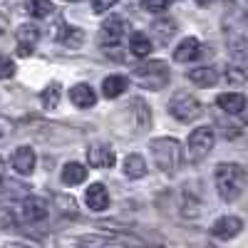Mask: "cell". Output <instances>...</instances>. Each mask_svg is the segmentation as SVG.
I'll return each instance as SVG.
<instances>
[{
    "mask_svg": "<svg viewBox=\"0 0 248 248\" xmlns=\"http://www.w3.org/2000/svg\"><path fill=\"white\" fill-rule=\"evenodd\" d=\"M246 171L238 164H218L216 167V189L223 201H236L243 194Z\"/></svg>",
    "mask_w": 248,
    "mask_h": 248,
    "instance_id": "1",
    "label": "cell"
},
{
    "mask_svg": "<svg viewBox=\"0 0 248 248\" xmlns=\"http://www.w3.org/2000/svg\"><path fill=\"white\" fill-rule=\"evenodd\" d=\"M134 79L147 90H164L171 79V72H169L167 62L149 60V62H141V65L134 67Z\"/></svg>",
    "mask_w": 248,
    "mask_h": 248,
    "instance_id": "2",
    "label": "cell"
},
{
    "mask_svg": "<svg viewBox=\"0 0 248 248\" xmlns=\"http://www.w3.org/2000/svg\"><path fill=\"white\" fill-rule=\"evenodd\" d=\"M152 156L156 161V167L167 174H176V169L181 167V147L176 139H154Z\"/></svg>",
    "mask_w": 248,
    "mask_h": 248,
    "instance_id": "3",
    "label": "cell"
},
{
    "mask_svg": "<svg viewBox=\"0 0 248 248\" xmlns=\"http://www.w3.org/2000/svg\"><path fill=\"white\" fill-rule=\"evenodd\" d=\"M169 112L171 117H176L179 122H194L201 114V102L186 92H179L171 102H169Z\"/></svg>",
    "mask_w": 248,
    "mask_h": 248,
    "instance_id": "4",
    "label": "cell"
},
{
    "mask_svg": "<svg viewBox=\"0 0 248 248\" xmlns=\"http://www.w3.org/2000/svg\"><path fill=\"white\" fill-rule=\"evenodd\" d=\"M214 144H216V132L211 127H199L189 134V156L194 161L203 159L206 154H209L214 149Z\"/></svg>",
    "mask_w": 248,
    "mask_h": 248,
    "instance_id": "5",
    "label": "cell"
},
{
    "mask_svg": "<svg viewBox=\"0 0 248 248\" xmlns=\"http://www.w3.org/2000/svg\"><path fill=\"white\" fill-rule=\"evenodd\" d=\"M124 32H127V23H124L119 15H112L99 30V43L114 47V45H119L124 40Z\"/></svg>",
    "mask_w": 248,
    "mask_h": 248,
    "instance_id": "6",
    "label": "cell"
},
{
    "mask_svg": "<svg viewBox=\"0 0 248 248\" xmlns=\"http://www.w3.org/2000/svg\"><path fill=\"white\" fill-rule=\"evenodd\" d=\"M87 161L94 169H112L117 156L109 144H92V147H87Z\"/></svg>",
    "mask_w": 248,
    "mask_h": 248,
    "instance_id": "7",
    "label": "cell"
},
{
    "mask_svg": "<svg viewBox=\"0 0 248 248\" xmlns=\"http://www.w3.org/2000/svg\"><path fill=\"white\" fill-rule=\"evenodd\" d=\"M241 229H243V221H241V218H236V216H223V218H218V221L211 226V233H214L216 238H221V241H229V238L238 236Z\"/></svg>",
    "mask_w": 248,
    "mask_h": 248,
    "instance_id": "8",
    "label": "cell"
},
{
    "mask_svg": "<svg viewBox=\"0 0 248 248\" xmlns=\"http://www.w3.org/2000/svg\"><path fill=\"white\" fill-rule=\"evenodd\" d=\"M35 152L30 149V147H17L15 149V154H13V169L17 171V174H23V176H28V174H32V169H35Z\"/></svg>",
    "mask_w": 248,
    "mask_h": 248,
    "instance_id": "9",
    "label": "cell"
},
{
    "mask_svg": "<svg viewBox=\"0 0 248 248\" xmlns=\"http://www.w3.org/2000/svg\"><path fill=\"white\" fill-rule=\"evenodd\" d=\"M85 201L92 211H105L109 206V194L105 189V184H90V189L85 194Z\"/></svg>",
    "mask_w": 248,
    "mask_h": 248,
    "instance_id": "10",
    "label": "cell"
},
{
    "mask_svg": "<svg viewBox=\"0 0 248 248\" xmlns=\"http://www.w3.org/2000/svg\"><path fill=\"white\" fill-rule=\"evenodd\" d=\"M47 214H50L47 201L37 199V196H30V199L23 201V216H25L28 221H43Z\"/></svg>",
    "mask_w": 248,
    "mask_h": 248,
    "instance_id": "11",
    "label": "cell"
},
{
    "mask_svg": "<svg viewBox=\"0 0 248 248\" xmlns=\"http://www.w3.org/2000/svg\"><path fill=\"white\" fill-rule=\"evenodd\" d=\"M70 99H72V105L79 107V109H90L94 102H97V94L90 85H75L70 90Z\"/></svg>",
    "mask_w": 248,
    "mask_h": 248,
    "instance_id": "12",
    "label": "cell"
},
{
    "mask_svg": "<svg viewBox=\"0 0 248 248\" xmlns=\"http://www.w3.org/2000/svg\"><path fill=\"white\" fill-rule=\"evenodd\" d=\"M216 105H218L223 112H229V114H238V112L246 109V97L238 94V92H226V94H218Z\"/></svg>",
    "mask_w": 248,
    "mask_h": 248,
    "instance_id": "13",
    "label": "cell"
},
{
    "mask_svg": "<svg viewBox=\"0 0 248 248\" xmlns=\"http://www.w3.org/2000/svg\"><path fill=\"white\" fill-rule=\"evenodd\" d=\"M186 77H189V82H194V85L199 87H211L218 82V72L214 67H196V70H189L186 72Z\"/></svg>",
    "mask_w": 248,
    "mask_h": 248,
    "instance_id": "14",
    "label": "cell"
},
{
    "mask_svg": "<svg viewBox=\"0 0 248 248\" xmlns=\"http://www.w3.org/2000/svg\"><path fill=\"white\" fill-rule=\"evenodd\" d=\"M199 50H201L199 40L196 37H186V40H181L179 47L174 50V60L176 62H189V60L199 57Z\"/></svg>",
    "mask_w": 248,
    "mask_h": 248,
    "instance_id": "15",
    "label": "cell"
},
{
    "mask_svg": "<svg viewBox=\"0 0 248 248\" xmlns=\"http://www.w3.org/2000/svg\"><path fill=\"white\" fill-rule=\"evenodd\" d=\"M87 179V169L82 167L79 161H70L65 164V169H62V181H65L67 186H77Z\"/></svg>",
    "mask_w": 248,
    "mask_h": 248,
    "instance_id": "16",
    "label": "cell"
},
{
    "mask_svg": "<svg viewBox=\"0 0 248 248\" xmlns=\"http://www.w3.org/2000/svg\"><path fill=\"white\" fill-rule=\"evenodd\" d=\"M124 174H127L129 179H141L144 174H147V161H144V156L129 154L127 159H124Z\"/></svg>",
    "mask_w": 248,
    "mask_h": 248,
    "instance_id": "17",
    "label": "cell"
},
{
    "mask_svg": "<svg viewBox=\"0 0 248 248\" xmlns=\"http://www.w3.org/2000/svg\"><path fill=\"white\" fill-rule=\"evenodd\" d=\"M124 90H127V79H124V77L112 75V77H107L105 82H102V92H105V97H107V99L119 97Z\"/></svg>",
    "mask_w": 248,
    "mask_h": 248,
    "instance_id": "18",
    "label": "cell"
},
{
    "mask_svg": "<svg viewBox=\"0 0 248 248\" xmlns=\"http://www.w3.org/2000/svg\"><path fill=\"white\" fill-rule=\"evenodd\" d=\"M129 50L137 55V57H147L152 52V40L144 35V32H134L129 37Z\"/></svg>",
    "mask_w": 248,
    "mask_h": 248,
    "instance_id": "19",
    "label": "cell"
},
{
    "mask_svg": "<svg viewBox=\"0 0 248 248\" xmlns=\"http://www.w3.org/2000/svg\"><path fill=\"white\" fill-rule=\"evenodd\" d=\"M132 114L137 117V132H144V129H147L149 127V124H152V114H149V109L147 107H144V102L141 99H134L132 102Z\"/></svg>",
    "mask_w": 248,
    "mask_h": 248,
    "instance_id": "20",
    "label": "cell"
},
{
    "mask_svg": "<svg viewBox=\"0 0 248 248\" xmlns=\"http://www.w3.org/2000/svg\"><path fill=\"white\" fill-rule=\"evenodd\" d=\"M25 5H28V13L35 17H50L55 13L50 0H25Z\"/></svg>",
    "mask_w": 248,
    "mask_h": 248,
    "instance_id": "21",
    "label": "cell"
},
{
    "mask_svg": "<svg viewBox=\"0 0 248 248\" xmlns=\"http://www.w3.org/2000/svg\"><path fill=\"white\" fill-rule=\"evenodd\" d=\"M40 102H43L45 109H55L60 105V85L57 82H52V85H47L43 90V94H40Z\"/></svg>",
    "mask_w": 248,
    "mask_h": 248,
    "instance_id": "22",
    "label": "cell"
},
{
    "mask_svg": "<svg viewBox=\"0 0 248 248\" xmlns=\"http://www.w3.org/2000/svg\"><path fill=\"white\" fill-rule=\"evenodd\" d=\"M15 37H17V43H23V45H35L37 37H40V30L35 25H20L15 30Z\"/></svg>",
    "mask_w": 248,
    "mask_h": 248,
    "instance_id": "23",
    "label": "cell"
},
{
    "mask_svg": "<svg viewBox=\"0 0 248 248\" xmlns=\"http://www.w3.org/2000/svg\"><path fill=\"white\" fill-rule=\"evenodd\" d=\"M82 30H77V28H65V35H60V40L62 43H67L70 47H77L79 43H82Z\"/></svg>",
    "mask_w": 248,
    "mask_h": 248,
    "instance_id": "24",
    "label": "cell"
},
{
    "mask_svg": "<svg viewBox=\"0 0 248 248\" xmlns=\"http://www.w3.org/2000/svg\"><path fill=\"white\" fill-rule=\"evenodd\" d=\"M156 30H159V37H161V43H167V40L176 32V23H174V20H169V23H156L154 25Z\"/></svg>",
    "mask_w": 248,
    "mask_h": 248,
    "instance_id": "25",
    "label": "cell"
},
{
    "mask_svg": "<svg viewBox=\"0 0 248 248\" xmlns=\"http://www.w3.org/2000/svg\"><path fill=\"white\" fill-rule=\"evenodd\" d=\"M141 8L149 13H164L169 8V0H141Z\"/></svg>",
    "mask_w": 248,
    "mask_h": 248,
    "instance_id": "26",
    "label": "cell"
},
{
    "mask_svg": "<svg viewBox=\"0 0 248 248\" xmlns=\"http://www.w3.org/2000/svg\"><path fill=\"white\" fill-rule=\"evenodd\" d=\"M13 122L8 119V117H0V144H5L10 137H13Z\"/></svg>",
    "mask_w": 248,
    "mask_h": 248,
    "instance_id": "27",
    "label": "cell"
},
{
    "mask_svg": "<svg viewBox=\"0 0 248 248\" xmlns=\"http://www.w3.org/2000/svg\"><path fill=\"white\" fill-rule=\"evenodd\" d=\"M15 75V65L10 57H0V79H10Z\"/></svg>",
    "mask_w": 248,
    "mask_h": 248,
    "instance_id": "28",
    "label": "cell"
},
{
    "mask_svg": "<svg viewBox=\"0 0 248 248\" xmlns=\"http://www.w3.org/2000/svg\"><path fill=\"white\" fill-rule=\"evenodd\" d=\"M114 5H117V0H92V10H94L97 15H102V13L112 10Z\"/></svg>",
    "mask_w": 248,
    "mask_h": 248,
    "instance_id": "29",
    "label": "cell"
},
{
    "mask_svg": "<svg viewBox=\"0 0 248 248\" xmlns=\"http://www.w3.org/2000/svg\"><path fill=\"white\" fill-rule=\"evenodd\" d=\"M226 77H229V79H233V82H243V79H246V75H243L238 67H231V72L226 75Z\"/></svg>",
    "mask_w": 248,
    "mask_h": 248,
    "instance_id": "30",
    "label": "cell"
},
{
    "mask_svg": "<svg viewBox=\"0 0 248 248\" xmlns=\"http://www.w3.org/2000/svg\"><path fill=\"white\" fill-rule=\"evenodd\" d=\"M32 47H35V45H23V43H17V55H20V57H28V55H32Z\"/></svg>",
    "mask_w": 248,
    "mask_h": 248,
    "instance_id": "31",
    "label": "cell"
},
{
    "mask_svg": "<svg viewBox=\"0 0 248 248\" xmlns=\"http://www.w3.org/2000/svg\"><path fill=\"white\" fill-rule=\"evenodd\" d=\"M8 30V20H5V15H0V35H3Z\"/></svg>",
    "mask_w": 248,
    "mask_h": 248,
    "instance_id": "32",
    "label": "cell"
},
{
    "mask_svg": "<svg viewBox=\"0 0 248 248\" xmlns=\"http://www.w3.org/2000/svg\"><path fill=\"white\" fill-rule=\"evenodd\" d=\"M5 179V161H3V156H0V181Z\"/></svg>",
    "mask_w": 248,
    "mask_h": 248,
    "instance_id": "33",
    "label": "cell"
},
{
    "mask_svg": "<svg viewBox=\"0 0 248 248\" xmlns=\"http://www.w3.org/2000/svg\"><path fill=\"white\" fill-rule=\"evenodd\" d=\"M199 5H209V3H214V0H196Z\"/></svg>",
    "mask_w": 248,
    "mask_h": 248,
    "instance_id": "34",
    "label": "cell"
}]
</instances>
